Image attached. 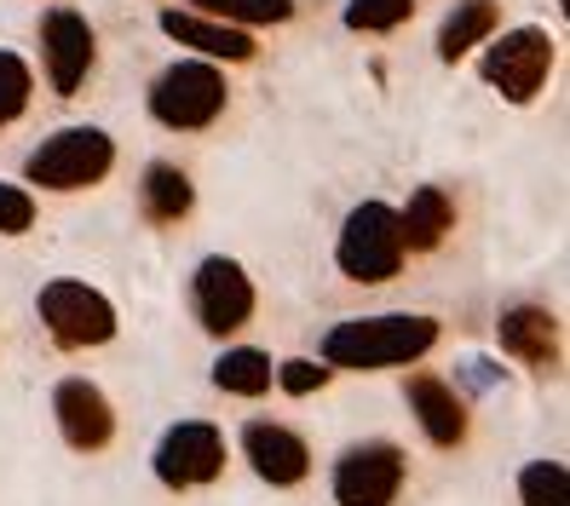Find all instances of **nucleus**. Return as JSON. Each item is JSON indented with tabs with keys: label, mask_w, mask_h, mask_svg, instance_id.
<instances>
[{
	"label": "nucleus",
	"mask_w": 570,
	"mask_h": 506,
	"mask_svg": "<svg viewBox=\"0 0 570 506\" xmlns=\"http://www.w3.org/2000/svg\"><path fill=\"white\" fill-rule=\"evenodd\" d=\"M225 397H265L277 386V363L265 357L259 346H225L214 357V375H208Z\"/></svg>",
	"instance_id": "19"
},
{
	"label": "nucleus",
	"mask_w": 570,
	"mask_h": 506,
	"mask_svg": "<svg viewBox=\"0 0 570 506\" xmlns=\"http://www.w3.org/2000/svg\"><path fill=\"white\" fill-rule=\"evenodd\" d=\"M254 306H259L254 277L243 271L237 259L208 254L203 265H196V277H190V311H196V323H203L214 340L248 328V323H254Z\"/></svg>",
	"instance_id": "8"
},
{
	"label": "nucleus",
	"mask_w": 570,
	"mask_h": 506,
	"mask_svg": "<svg viewBox=\"0 0 570 506\" xmlns=\"http://www.w3.org/2000/svg\"><path fill=\"white\" fill-rule=\"evenodd\" d=\"M495 340H501V351H508L513 363L535 368V375H553L559 357H564L559 317H553L548 306H530V299H519V306H501V317H495Z\"/></svg>",
	"instance_id": "11"
},
{
	"label": "nucleus",
	"mask_w": 570,
	"mask_h": 506,
	"mask_svg": "<svg viewBox=\"0 0 570 506\" xmlns=\"http://www.w3.org/2000/svg\"><path fill=\"white\" fill-rule=\"evenodd\" d=\"M404 230H397V208L392 201H357L346 214L341 236H334V265L341 277L375 288V282H392L404 271Z\"/></svg>",
	"instance_id": "4"
},
{
	"label": "nucleus",
	"mask_w": 570,
	"mask_h": 506,
	"mask_svg": "<svg viewBox=\"0 0 570 506\" xmlns=\"http://www.w3.org/2000/svg\"><path fill=\"white\" fill-rule=\"evenodd\" d=\"M29 98H36V70L0 47V127H12L23 110H29Z\"/></svg>",
	"instance_id": "23"
},
{
	"label": "nucleus",
	"mask_w": 570,
	"mask_h": 506,
	"mask_svg": "<svg viewBox=\"0 0 570 506\" xmlns=\"http://www.w3.org/2000/svg\"><path fill=\"white\" fill-rule=\"evenodd\" d=\"M156 23H161V36H167V41L190 47L196 58H208V63H248V58L259 52L248 29L219 23V18H203V12H190V7H167Z\"/></svg>",
	"instance_id": "14"
},
{
	"label": "nucleus",
	"mask_w": 570,
	"mask_h": 506,
	"mask_svg": "<svg viewBox=\"0 0 570 506\" xmlns=\"http://www.w3.org/2000/svg\"><path fill=\"white\" fill-rule=\"evenodd\" d=\"M52 415H58V431H63V444L81 449V455H98L116 437V409H110V397L98 391L92 380L70 375V380H58L52 391Z\"/></svg>",
	"instance_id": "12"
},
{
	"label": "nucleus",
	"mask_w": 570,
	"mask_h": 506,
	"mask_svg": "<svg viewBox=\"0 0 570 506\" xmlns=\"http://www.w3.org/2000/svg\"><path fill=\"white\" fill-rule=\"evenodd\" d=\"M410 478V455L392 444V437H363V444H346L341 460L328 472L334 506H392L404 495Z\"/></svg>",
	"instance_id": "6"
},
{
	"label": "nucleus",
	"mask_w": 570,
	"mask_h": 506,
	"mask_svg": "<svg viewBox=\"0 0 570 506\" xmlns=\"http://www.w3.org/2000/svg\"><path fill=\"white\" fill-rule=\"evenodd\" d=\"M334 380V368L323 363V357H288V363H277V386L288 391V397H312V391H323Z\"/></svg>",
	"instance_id": "24"
},
{
	"label": "nucleus",
	"mask_w": 570,
	"mask_h": 506,
	"mask_svg": "<svg viewBox=\"0 0 570 506\" xmlns=\"http://www.w3.org/2000/svg\"><path fill=\"white\" fill-rule=\"evenodd\" d=\"M92 58H98V36L92 23L76 7H52L41 18V63H47V87L58 98H76L81 81L92 76Z\"/></svg>",
	"instance_id": "10"
},
{
	"label": "nucleus",
	"mask_w": 570,
	"mask_h": 506,
	"mask_svg": "<svg viewBox=\"0 0 570 506\" xmlns=\"http://www.w3.org/2000/svg\"><path fill=\"white\" fill-rule=\"evenodd\" d=\"M190 208H196V185H190L185 167L150 161L145 179H139V214H145L150 225H179Z\"/></svg>",
	"instance_id": "17"
},
{
	"label": "nucleus",
	"mask_w": 570,
	"mask_h": 506,
	"mask_svg": "<svg viewBox=\"0 0 570 506\" xmlns=\"http://www.w3.org/2000/svg\"><path fill=\"white\" fill-rule=\"evenodd\" d=\"M501 29V7L495 0H455L439 23V58L444 63H461L473 47H484L490 36Z\"/></svg>",
	"instance_id": "18"
},
{
	"label": "nucleus",
	"mask_w": 570,
	"mask_h": 506,
	"mask_svg": "<svg viewBox=\"0 0 570 506\" xmlns=\"http://www.w3.org/2000/svg\"><path fill=\"white\" fill-rule=\"evenodd\" d=\"M36 311H41L47 334L63 351H87V346H110L116 340V306L98 288L76 282V277H52L36 294Z\"/></svg>",
	"instance_id": "7"
},
{
	"label": "nucleus",
	"mask_w": 570,
	"mask_h": 506,
	"mask_svg": "<svg viewBox=\"0 0 570 506\" xmlns=\"http://www.w3.org/2000/svg\"><path fill=\"white\" fill-rule=\"evenodd\" d=\"M519 500L524 506H570V472H564V460H530L519 472Z\"/></svg>",
	"instance_id": "22"
},
{
	"label": "nucleus",
	"mask_w": 570,
	"mask_h": 506,
	"mask_svg": "<svg viewBox=\"0 0 570 506\" xmlns=\"http://www.w3.org/2000/svg\"><path fill=\"white\" fill-rule=\"evenodd\" d=\"M116 167V139L105 127H58L52 139H41L23 161V185H41L52 196H76V190H92L105 185Z\"/></svg>",
	"instance_id": "2"
},
{
	"label": "nucleus",
	"mask_w": 570,
	"mask_h": 506,
	"mask_svg": "<svg viewBox=\"0 0 570 506\" xmlns=\"http://www.w3.org/2000/svg\"><path fill=\"white\" fill-rule=\"evenodd\" d=\"M161 489H203L225 472V431L214 420H179L161 431V444L150 455Z\"/></svg>",
	"instance_id": "9"
},
{
	"label": "nucleus",
	"mask_w": 570,
	"mask_h": 506,
	"mask_svg": "<svg viewBox=\"0 0 570 506\" xmlns=\"http://www.w3.org/2000/svg\"><path fill=\"white\" fill-rule=\"evenodd\" d=\"M397 230H404V254H439L444 236L455 230V201L444 185H421L397 208Z\"/></svg>",
	"instance_id": "16"
},
{
	"label": "nucleus",
	"mask_w": 570,
	"mask_h": 506,
	"mask_svg": "<svg viewBox=\"0 0 570 506\" xmlns=\"http://www.w3.org/2000/svg\"><path fill=\"white\" fill-rule=\"evenodd\" d=\"M559 63V41L535 23H519V29H501V36L484 41V58H479V76L484 87H495L508 105H535Z\"/></svg>",
	"instance_id": "5"
},
{
	"label": "nucleus",
	"mask_w": 570,
	"mask_h": 506,
	"mask_svg": "<svg viewBox=\"0 0 570 506\" xmlns=\"http://www.w3.org/2000/svg\"><path fill=\"white\" fill-rule=\"evenodd\" d=\"M243 460L254 466V478H265L272 489H294V484H306V472H312L306 437L288 431L283 420H248L243 426Z\"/></svg>",
	"instance_id": "13"
},
{
	"label": "nucleus",
	"mask_w": 570,
	"mask_h": 506,
	"mask_svg": "<svg viewBox=\"0 0 570 506\" xmlns=\"http://www.w3.org/2000/svg\"><path fill=\"white\" fill-rule=\"evenodd\" d=\"M36 225V190L0 179V236H23Z\"/></svg>",
	"instance_id": "26"
},
{
	"label": "nucleus",
	"mask_w": 570,
	"mask_h": 506,
	"mask_svg": "<svg viewBox=\"0 0 570 506\" xmlns=\"http://www.w3.org/2000/svg\"><path fill=\"white\" fill-rule=\"evenodd\" d=\"M404 397H410V415L421 420L432 449H461L466 444V397L444 375H410Z\"/></svg>",
	"instance_id": "15"
},
{
	"label": "nucleus",
	"mask_w": 570,
	"mask_h": 506,
	"mask_svg": "<svg viewBox=\"0 0 570 506\" xmlns=\"http://www.w3.org/2000/svg\"><path fill=\"white\" fill-rule=\"evenodd\" d=\"M439 317L426 311H381V317H346L323 334V363L334 375H381V368L421 363L439 346Z\"/></svg>",
	"instance_id": "1"
},
{
	"label": "nucleus",
	"mask_w": 570,
	"mask_h": 506,
	"mask_svg": "<svg viewBox=\"0 0 570 506\" xmlns=\"http://www.w3.org/2000/svg\"><path fill=\"white\" fill-rule=\"evenodd\" d=\"M501 380H508V368L490 363V357H461L455 375H450V386H455L461 397H484V391H495Z\"/></svg>",
	"instance_id": "25"
},
{
	"label": "nucleus",
	"mask_w": 570,
	"mask_h": 506,
	"mask_svg": "<svg viewBox=\"0 0 570 506\" xmlns=\"http://www.w3.org/2000/svg\"><path fill=\"white\" fill-rule=\"evenodd\" d=\"M190 12L237 23V29H265V23H288L294 0H190Z\"/></svg>",
	"instance_id": "20"
},
{
	"label": "nucleus",
	"mask_w": 570,
	"mask_h": 506,
	"mask_svg": "<svg viewBox=\"0 0 570 506\" xmlns=\"http://www.w3.org/2000/svg\"><path fill=\"white\" fill-rule=\"evenodd\" d=\"M150 116L167 127V132H203L225 116L230 105V87H225V70L208 58H174L167 70L150 81L145 92Z\"/></svg>",
	"instance_id": "3"
},
{
	"label": "nucleus",
	"mask_w": 570,
	"mask_h": 506,
	"mask_svg": "<svg viewBox=\"0 0 570 506\" xmlns=\"http://www.w3.org/2000/svg\"><path fill=\"white\" fill-rule=\"evenodd\" d=\"M410 18H415V0H346V12H341L352 36H392Z\"/></svg>",
	"instance_id": "21"
}]
</instances>
